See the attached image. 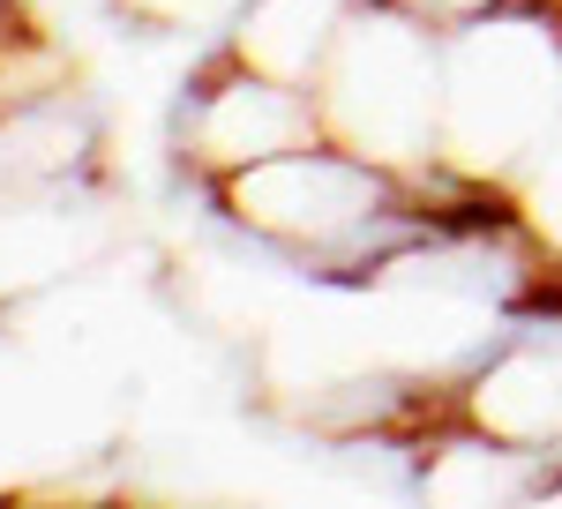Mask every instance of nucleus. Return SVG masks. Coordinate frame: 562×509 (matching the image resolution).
Segmentation results:
<instances>
[{"instance_id": "obj_2", "label": "nucleus", "mask_w": 562, "mask_h": 509, "mask_svg": "<svg viewBox=\"0 0 562 509\" xmlns=\"http://www.w3.org/2000/svg\"><path fill=\"white\" fill-rule=\"evenodd\" d=\"M323 135L390 172L442 166V23L405 0H360L315 76Z\"/></svg>"}, {"instance_id": "obj_7", "label": "nucleus", "mask_w": 562, "mask_h": 509, "mask_svg": "<svg viewBox=\"0 0 562 509\" xmlns=\"http://www.w3.org/2000/svg\"><path fill=\"white\" fill-rule=\"evenodd\" d=\"M540 8H548V23H555V31H562V0H540Z\"/></svg>"}, {"instance_id": "obj_6", "label": "nucleus", "mask_w": 562, "mask_h": 509, "mask_svg": "<svg viewBox=\"0 0 562 509\" xmlns=\"http://www.w3.org/2000/svg\"><path fill=\"white\" fill-rule=\"evenodd\" d=\"M405 8H420L428 23H465V15H487V8H510V0H405Z\"/></svg>"}, {"instance_id": "obj_4", "label": "nucleus", "mask_w": 562, "mask_h": 509, "mask_svg": "<svg viewBox=\"0 0 562 509\" xmlns=\"http://www.w3.org/2000/svg\"><path fill=\"white\" fill-rule=\"evenodd\" d=\"M352 8L360 0H248L240 8V31H233V60L278 76V83L315 90L338 31L352 23Z\"/></svg>"}, {"instance_id": "obj_3", "label": "nucleus", "mask_w": 562, "mask_h": 509, "mask_svg": "<svg viewBox=\"0 0 562 509\" xmlns=\"http://www.w3.org/2000/svg\"><path fill=\"white\" fill-rule=\"evenodd\" d=\"M180 135L188 150L211 172H240L262 158H285L301 143H323V113H315V90L278 83L262 68H225V83H203L180 98Z\"/></svg>"}, {"instance_id": "obj_5", "label": "nucleus", "mask_w": 562, "mask_h": 509, "mask_svg": "<svg viewBox=\"0 0 562 509\" xmlns=\"http://www.w3.org/2000/svg\"><path fill=\"white\" fill-rule=\"evenodd\" d=\"M518 211H525V233L540 240L548 255H562V121L548 127V143L518 166Z\"/></svg>"}, {"instance_id": "obj_1", "label": "nucleus", "mask_w": 562, "mask_h": 509, "mask_svg": "<svg viewBox=\"0 0 562 509\" xmlns=\"http://www.w3.org/2000/svg\"><path fill=\"white\" fill-rule=\"evenodd\" d=\"M562 121V31L540 0L442 23V166L465 180H518Z\"/></svg>"}]
</instances>
